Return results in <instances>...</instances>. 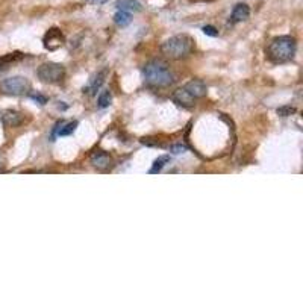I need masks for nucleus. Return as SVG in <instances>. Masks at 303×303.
I'll return each mask as SVG.
<instances>
[{"label":"nucleus","instance_id":"9b49d317","mask_svg":"<svg viewBox=\"0 0 303 303\" xmlns=\"http://www.w3.org/2000/svg\"><path fill=\"white\" fill-rule=\"evenodd\" d=\"M250 15V9L246 3H240L233 8L232 11V21H243V20H247Z\"/></svg>","mask_w":303,"mask_h":303},{"label":"nucleus","instance_id":"20e7f679","mask_svg":"<svg viewBox=\"0 0 303 303\" xmlns=\"http://www.w3.org/2000/svg\"><path fill=\"white\" fill-rule=\"evenodd\" d=\"M38 78L41 82H46V84H58L61 82L64 78H65V69L64 65L61 64H56V62H47V64H43L38 72H37Z\"/></svg>","mask_w":303,"mask_h":303},{"label":"nucleus","instance_id":"4468645a","mask_svg":"<svg viewBox=\"0 0 303 303\" xmlns=\"http://www.w3.org/2000/svg\"><path fill=\"white\" fill-rule=\"evenodd\" d=\"M130 20H132L130 14H129L127 11H123V9H118V11L115 12V15H114L115 24H117V26H121V27L127 26V24L130 23Z\"/></svg>","mask_w":303,"mask_h":303},{"label":"nucleus","instance_id":"39448f33","mask_svg":"<svg viewBox=\"0 0 303 303\" xmlns=\"http://www.w3.org/2000/svg\"><path fill=\"white\" fill-rule=\"evenodd\" d=\"M0 88L3 93L6 94H12V96H21V94H27L30 90V84L26 78L23 76H12L8 79H3L0 82Z\"/></svg>","mask_w":303,"mask_h":303},{"label":"nucleus","instance_id":"6e6552de","mask_svg":"<svg viewBox=\"0 0 303 303\" xmlns=\"http://www.w3.org/2000/svg\"><path fill=\"white\" fill-rule=\"evenodd\" d=\"M91 164L99 169V170H106L111 167L112 164V158L109 156V153L103 152V150H97L91 155Z\"/></svg>","mask_w":303,"mask_h":303},{"label":"nucleus","instance_id":"dca6fc26","mask_svg":"<svg viewBox=\"0 0 303 303\" xmlns=\"http://www.w3.org/2000/svg\"><path fill=\"white\" fill-rule=\"evenodd\" d=\"M170 162V156L169 155H164V156H159L155 162H153V165H152V169H150V173L152 175H156V173H159L167 164Z\"/></svg>","mask_w":303,"mask_h":303},{"label":"nucleus","instance_id":"f257e3e1","mask_svg":"<svg viewBox=\"0 0 303 303\" xmlns=\"http://www.w3.org/2000/svg\"><path fill=\"white\" fill-rule=\"evenodd\" d=\"M143 75H144L146 84L150 87H155V88L169 87L176 81L175 73L162 61H152V62L146 64V67L143 69Z\"/></svg>","mask_w":303,"mask_h":303},{"label":"nucleus","instance_id":"a211bd4d","mask_svg":"<svg viewBox=\"0 0 303 303\" xmlns=\"http://www.w3.org/2000/svg\"><path fill=\"white\" fill-rule=\"evenodd\" d=\"M294 112H296V109H294L293 106H282V108L278 109V114H279L281 117H288V115H291V114H294Z\"/></svg>","mask_w":303,"mask_h":303},{"label":"nucleus","instance_id":"1a4fd4ad","mask_svg":"<svg viewBox=\"0 0 303 303\" xmlns=\"http://www.w3.org/2000/svg\"><path fill=\"white\" fill-rule=\"evenodd\" d=\"M2 121L8 127H15V126H18L23 121V115L20 112H17V111L8 109V111H5L2 114Z\"/></svg>","mask_w":303,"mask_h":303},{"label":"nucleus","instance_id":"ddd939ff","mask_svg":"<svg viewBox=\"0 0 303 303\" xmlns=\"http://www.w3.org/2000/svg\"><path fill=\"white\" fill-rule=\"evenodd\" d=\"M78 123L76 121H70V123H59L56 126V135L58 137H65V135H72L76 129Z\"/></svg>","mask_w":303,"mask_h":303},{"label":"nucleus","instance_id":"0eeeda50","mask_svg":"<svg viewBox=\"0 0 303 303\" xmlns=\"http://www.w3.org/2000/svg\"><path fill=\"white\" fill-rule=\"evenodd\" d=\"M172 99H173V102H175L176 105H179V106H182V108H191V106H194V102H196V99H194L185 88L176 90V91L173 93Z\"/></svg>","mask_w":303,"mask_h":303},{"label":"nucleus","instance_id":"f3484780","mask_svg":"<svg viewBox=\"0 0 303 303\" xmlns=\"http://www.w3.org/2000/svg\"><path fill=\"white\" fill-rule=\"evenodd\" d=\"M111 100H112V96H111V91L109 90H103L97 99V105L99 108H106L111 105Z\"/></svg>","mask_w":303,"mask_h":303},{"label":"nucleus","instance_id":"5701e85b","mask_svg":"<svg viewBox=\"0 0 303 303\" xmlns=\"http://www.w3.org/2000/svg\"><path fill=\"white\" fill-rule=\"evenodd\" d=\"M90 2H96V3H103L105 0H90Z\"/></svg>","mask_w":303,"mask_h":303},{"label":"nucleus","instance_id":"aec40b11","mask_svg":"<svg viewBox=\"0 0 303 303\" xmlns=\"http://www.w3.org/2000/svg\"><path fill=\"white\" fill-rule=\"evenodd\" d=\"M203 33H205V35H209V37H217V35H218V30H217L214 26H205V27H203Z\"/></svg>","mask_w":303,"mask_h":303},{"label":"nucleus","instance_id":"6ab92c4d","mask_svg":"<svg viewBox=\"0 0 303 303\" xmlns=\"http://www.w3.org/2000/svg\"><path fill=\"white\" fill-rule=\"evenodd\" d=\"M170 150H172L173 153H176V155H181V153H185L188 149H187L185 146H182V144H175V146L170 147Z\"/></svg>","mask_w":303,"mask_h":303},{"label":"nucleus","instance_id":"412c9836","mask_svg":"<svg viewBox=\"0 0 303 303\" xmlns=\"http://www.w3.org/2000/svg\"><path fill=\"white\" fill-rule=\"evenodd\" d=\"M30 97L35 102H38L40 105H46L47 103V99L44 96H41V94H30Z\"/></svg>","mask_w":303,"mask_h":303},{"label":"nucleus","instance_id":"9d476101","mask_svg":"<svg viewBox=\"0 0 303 303\" xmlns=\"http://www.w3.org/2000/svg\"><path fill=\"white\" fill-rule=\"evenodd\" d=\"M184 88H185L194 99H200L203 96H206V85L203 84L202 81L194 79V81L188 82Z\"/></svg>","mask_w":303,"mask_h":303},{"label":"nucleus","instance_id":"423d86ee","mask_svg":"<svg viewBox=\"0 0 303 303\" xmlns=\"http://www.w3.org/2000/svg\"><path fill=\"white\" fill-rule=\"evenodd\" d=\"M62 41H64V37H62L61 30L53 27L44 37V47L49 50H56L58 47L62 46Z\"/></svg>","mask_w":303,"mask_h":303},{"label":"nucleus","instance_id":"2eb2a0df","mask_svg":"<svg viewBox=\"0 0 303 303\" xmlns=\"http://www.w3.org/2000/svg\"><path fill=\"white\" fill-rule=\"evenodd\" d=\"M117 8L118 9H123V11H140L141 9V5L140 2L137 0H117Z\"/></svg>","mask_w":303,"mask_h":303},{"label":"nucleus","instance_id":"4be33fe9","mask_svg":"<svg viewBox=\"0 0 303 303\" xmlns=\"http://www.w3.org/2000/svg\"><path fill=\"white\" fill-rule=\"evenodd\" d=\"M8 69V64L6 62H3L2 59H0V72H5Z\"/></svg>","mask_w":303,"mask_h":303},{"label":"nucleus","instance_id":"7ed1b4c3","mask_svg":"<svg viewBox=\"0 0 303 303\" xmlns=\"http://www.w3.org/2000/svg\"><path fill=\"white\" fill-rule=\"evenodd\" d=\"M193 49H194V41L188 35H175L169 38L161 47L162 53L172 59L187 58L191 55Z\"/></svg>","mask_w":303,"mask_h":303},{"label":"nucleus","instance_id":"f03ea898","mask_svg":"<svg viewBox=\"0 0 303 303\" xmlns=\"http://www.w3.org/2000/svg\"><path fill=\"white\" fill-rule=\"evenodd\" d=\"M294 53H296V41L293 37H288V35L275 38L267 49L268 59L275 64L291 61Z\"/></svg>","mask_w":303,"mask_h":303},{"label":"nucleus","instance_id":"f8f14e48","mask_svg":"<svg viewBox=\"0 0 303 303\" xmlns=\"http://www.w3.org/2000/svg\"><path fill=\"white\" fill-rule=\"evenodd\" d=\"M103 81H105V72H102V73H99L97 76H94V78L91 79L90 85H88L87 88H84V93H87V94H96L97 90L102 87Z\"/></svg>","mask_w":303,"mask_h":303}]
</instances>
